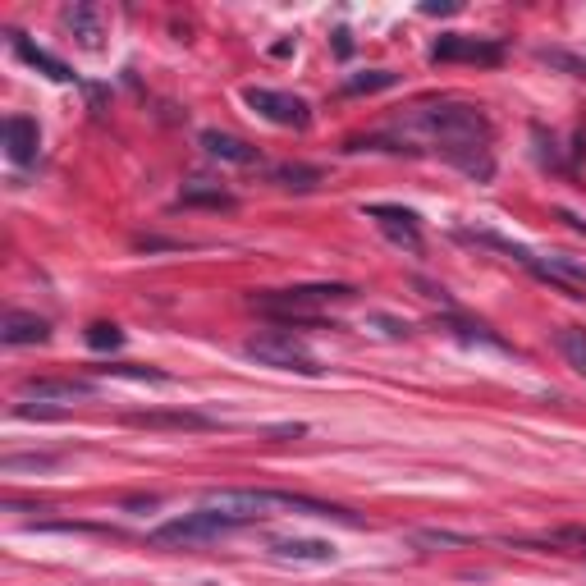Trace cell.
Returning a JSON list of instances; mask_svg holds the SVG:
<instances>
[{
    "label": "cell",
    "instance_id": "6da1fadb",
    "mask_svg": "<svg viewBox=\"0 0 586 586\" xmlns=\"http://www.w3.org/2000/svg\"><path fill=\"white\" fill-rule=\"evenodd\" d=\"M417 133H426L435 152L445 156L449 165H458L463 174L486 184L495 174V156H490V115L481 106H467V101H440V106L417 110L413 120Z\"/></svg>",
    "mask_w": 586,
    "mask_h": 586
},
{
    "label": "cell",
    "instance_id": "7a4b0ae2",
    "mask_svg": "<svg viewBox=\"0 0 586 586\" xmlns=\"http://www.w3.org/2000/svg\"><path fill=\"white\" fill-rule=\"evenodd\" d=\"M202 509L220 513L225 522L243 527V522H257V518H275V513H303V518H335L358 527V518L339 504H326L316 495H293V490H207L202 495Z\"/></svg>",
    "mask_w": 586,
    "mask_h": 586
},
{
    "label": "cell",
    "instance_id": "3957f363",
    "mask_svg": "<svg viewBox=\"0 0 586 586\" xmlns=\"http://www.w3.org/2000/svg\"><path fill=\"white\" fill-rule=\"evenodd\" d=\"M344 298H353V284H298V289L257 293L252 307L271 316L275 330H293V326H316V307L344 303Z\"/></svg>",
    "mask_w": 586,
    "mask_h": 586
},
{
    "label": "cell",
    "instance_id": "277c9868",
    "mask_svg": "<svg viewBox=\"0 0 586 586\" xmlns=\"http://www.w3.org/2000/svg\"><path fill=\"white\" fill-rule=\"evenodd\" d=\"M243 358H252L257 367H275V371H298V376H321L316 358L303 344L284 330H271V335H257L243 344Z\"/></svg>",
    "mask_w": 586,
    "mask_h": 586
},
{
    "label": "cell",
    "instance_id": "5b68a950",
    "mask_svg": "<svg viewBox=\"0 0 586 586\" xmlns=\"http://www.w3.org/2000/svg\"><path fill=\"white\" fill-rule=\"evenodd\" d=\"M225 532H234V522H225L220 513L202 509V513H184V518H170L152 532L156 545H202V541H220Z\"/></svg>",
    "mask_w": 586,
    "mask_h": 586
},
{
    "label": "cell",
    "instance_id": "8992f818",
    "mask_svg": "<svg viewBox=\"0 0 586 586\" xmlns=\"http://www.w3.org/2000/svg\"><path fill=\"white\" fill-rule=\"evenodd\" d=\"M252 110H257L261 120L280 124V129H307L312 124V106L303 97H293V92H275V87H248L243 92Z\"/></svg>",
    "mask_w": 586,
    "mask_h": 586
},
{
    "label": "cell",
    "instance_id": "52a82bcc",
    "mask_svg": "<svg viewBox=\"0 0 586 586\" xmlns=\"http://www.w3.org/2000/svg\"><path fill=\"white\" fill-rule=\"evenodd\" d=\"M431 60L435 65H504V46L495 37H463V33H445L440 42L431 46Z\"/></svg>",
    "mask_w": 586,
    "mask_h": 586
},
{
    "label": "cell",
    "instance_id": "ba28073f",
    "mask_svg": "<svg viewBox=\"0 0 586 586\" xmlns=\"http://www.w3.org/2000/svg\"><path fill=\"white\" fill-rule=\"evenodd\" d=\"M527 271L536 280H545L550 289L568 293V298H586V266L577 257H564V252H550V257H532Z\"/></svg>",
    "mask_w": 586,
    "mask_h": 586
},
{
    "label": "cell",
    "instance_id": "9c48e42d",
    "mask_svg": "<svg viewBox=\"0 0 586 586\" xmlns=\"http://www.w3.org/2000/svg\"><path fill=\"white\" fill-rule=\"evenodd\" d=\"M362 216L376 220V225L385 229L399 248L422 252V229H417V216L408 207H385V202H376V207H362Z\"/></svg>",
    "mask_w": 586,
    "mask_h": 586
},
{
    "label": "cell",
    "instance_id": "30bf717a",
    "mask_svg": "<svg viewBox=\"0 0 586 586\" xmlns=\"http://www.w3.org/2000/svg\"><path fill=\"white\" fill-rule=\"evenodd\" d=\"M129 426H147V431H207L211 417L188 413V408H147V413H129Z\"/></svg>",
    "mask_w": 586,
    "mask_h": 586
},
{
    "label": "cell",
    "instance_id": "8fae6325",
    "mask_svg": "<svg viewBox=\"0 0 586 586\" xmlns=\"http://www.w3.org/2000/svg\"><path fill=\"white\" fill-rule=\"evenodd\" d=\"M92 390H97V385H92V380H78V376H33L19 385L23 399H87Z\"/></svg>",
    "mask_w": 586,
    "mask_h": 586
},
{
    "label": "cell",
    "instance_id": "7c38bea8",
    "mask_svg": "<svg viewBox=\"0 0 586 586\" xmlns=\"http://www.w3.org/2000/svg\"><path fill=\"white\" fill-rule=\"evenodd\" d=\"M37 147H42L37 120H28V115H10V120H5V152H10V161L14 165H33Z\"/></svg>",
    "mask_w": 586,
    "mask_h": 586
},
{
    "label": "cell",
    "instance_id": "4fadbf2b",
    "mask_svg": "<svg viewBox=\"0 0 586 586\" xmlns=\"http://www.w3.org/2000/svg\"><path fill=\"white\" fill-rule=\"evenodd\" d=\"M202 147H207V156L229 161V165H257L261 161V152L252 142H243L239 133H225V129H202Z\"/></svg>",
    "mask_w": 586,
    "mask_h": 586
},
{
    "label": "cell",
    "instance_id": "5bb4252c",
    "mask_svg": "<svg viewBox=\"0 0 586 586\" xmlns=\"http://www.w3.org/2000/svg\"><path fill=\"white\" fill-rule=\"evenodd\" d=\"M0 339H5V344H14V348L46 344V339H51V326H46L37 312H5V316H0Z\"/></svg>",
    "mask_w": 586,
    "mask_h": 586
},
{
    "label": "cell",
    "instance_id": "9a60e30c",
    "mask_svg": "<svg viewBox=\"0 0 586 586\" xmlns=\"http://www.w3.org/2000/svg\"><path fill=\"white\" fill-rule=\"evenodd\" d=\"M275 559H298V564H335V545L330 541H307V536H284L271 541Z\"/></svg>",
    "mask_w": 586,
    "mask_h": 586
},
{
    "label": "cell",
    "instance_id": "2e32d148",
    "mask_svg": "<svg viewBox=\"0 0 586 586\" xmlns=\"http://www.w3.org/2000/svg\"><path fill=\"white\" fill-rule=\"evenodd\" d=\"M10 42H14V51H19V60L23 65H33V69H42L46 78H55V83H69L74 78V69L65 65V60H55L51 51H42V46H33L23 33H10Z\"/></svg>",
    "mask_w": 586,
    "mask_h": 586
},
{
    "label": "cell",
    "instance_id": "e0dca14e",
    "mask_svg": "<svg viewBox=\"0 0 586 586\" xmlns=\"http://www.w3.org/2000/svg\"><path fill=\"white\" fill-rule=\"evenodd\" d=\"M271 184L289 188V193H312V188L326 184V170L321 165H303V161H284L271 170Z\"/></svg>",
    "mask_w": 586,
    "mask_h": 586
},
{
    "label": "cell",
    "instance_id": "ac0fdd59",
    "mask_svg": "<svg viewBox=\"0 0 586 586\" xmlns=\"http://www.w3.org/2000/svg\"><path fill=\"white\" fill-rule=\"evenodd\" d=\"M179 202L184 207H234V193L229 188H220V184H211V179H193V184H184V193H179Z\"/></svg>",
    "mask_w": 586,
    "mask_h": 586
},
{
    "label": "cell",
    "instance_id": "d6986e66",
    "mask_svg": "<svg viewBox=\"0 0 586 586\" xmlns=\"http://www.w3.org/2000/svg\"><path fill=\"white\" fill-rule=\"evenodd\" d=\"M65 28L87 46V51H97V46H101V19H97V10H92V5H69V10H65Z\"/></svg>",
    "mask_w": 586,
    "mask_h": 586
},
{
    "label": "cell",
    "instance_id": "ffe728a7",
    "mask_svg": "<svg viewBox=\"0 0 586 586\" xmlns=\"http://www.w3.org/2000/svg\"><path fill=\"white\" fill-rule=\"evenodd\" d=\"M536 60L559 69V74H568V78H586V55H573V51H564V46H541Z\"/></svg>",
    "mask_w": 586,
    "mask_h": 586
},
{
    "label": "cell",
    "instance_id": "44dd1931",
    "mask_svg": "<svg viewBox=\"0 0 586 586\" xmlns=\"http://www.w3.org/2000/svg\"><path fill=\"white\" fill-rule=\"evenodd\" d=\"M394 83H399L394 69H367V74L344 78V92L348 97H362V92H385V87H394Z\"/></svg>",
    "mask_w": 586,
    "mask_h": 586
},
{
    "label": "cell",
    "instance_id": "7402d4cb",
    "mask_svg": "<svg viewBox=\"0 0 586 586\" xmlns=\"http://www.w3.org/2000/svg\"><path fill=\"white\" fill-rule=\"evenodd\" d=\"M559 353L568 358V367H573L577 376H586V330L582 326H564V330H559Z\"/></svg>",
    "mask_w": 586,
    "mask_h": 586
},
{
    "label": "cell",
    "instance_id": "603a6c76",
    "mask_svg": "<svg viewBox=\"0 0 586 586\" xmlns=\"http://www.w3.org/2000/svg\"><path fill=\"white\" fill-rule=\"evenodd\" d=\"M55 463H60L55 454H5L0 458V472H46Z\"/></svg>",
    "mask_w": 586,
    "mask_h": 586
},
{
    "label": "cell",
    "instance_id": "cb8c5ba5",
    "mask_svg": "<svg viewBox=\"0 0 586 586\" xmlns=\"http://www.w3.org/2000/svg\"><path fill=\"white\" fill-rule=\"evenodd\" d=\"M124 344V330L115 321H97V326H87V348H97V353H110V348Z\"/></svg>",
    "mask_w": 586,
    "mask_h": 586
},
{
    "label": "cell",
    "instance_id": "d4e9b609",
    "mask_svg": "<svg viewBox=\"0 0 586 586\" xmlns=\"http://www.w3.org/2000/svg\"><path fill=\"white\" fill-rule=\"evenodd\" d=\"M110 371V376H129V380H147V385H170V376L156 367H129V362H120V367H101Z\"/></svg>",
    "mask_w": 586,
    "mask_h": 586
},
{
    "label": "cell",
    "instance_id": "484cf974",
    "mask_svg": "<svg viewBox=\"0 0 586 586\" xmlns=\"http://www.w3.org/2000/svg\"><path fill=\"white\" fill-rule=\"evenodd\" d=\"M532 545H573V550H586V527H554L550 536H541Z\"/></svg>",
    "mask_w": 586,
    "mask_h": 586
},
{
    "label": "cell",
    "instance_id": "4316f807",
    "mask_svg": "<svg viewBox=\"0 0 586 586\" xmlns=\"http://www.w3.org/2000/svg\"><path fill=\"white\" fill-rule=\"evenodd\" d=\"M449 330H454L458 339H481V344H495V348H504V339H500V335H490L486 326H472V321H458V316H454V321H449Z\"/></svg>",
    "mask_w": 586,
    "mask_h": 586
},
{
    "label": "cell",
    "instance_id": "83f0119b",
    "mask_svg": "<svg viewBox=\"0 0 586 586\" xmlns=\"http://www.w3.org/2000/svg\"><path fill=\"white\" fill-rule=\"evenodd\" d=\"M413 545H472L463 532H413Z\"/></svg>",
    "mask_w": 586,
    "mask_h": 586
},
{
    "label": "cell",
    "instance_id": "f1b7e54d",
    "mask_svg": "<svg viewBox=\"0 0 586 586\" xmlns=\"http://www.w3.org/2000/svg\"><path fill=\"white\" fill-rule=\"evenodd\" d=\"M376 326H385V335H394V339L408 335V321H399V316H385V312L376 316Z\"/></svg>",
    "mask_w": 586,
    "mask_h": 586
},
{
    "label": "cell",
    "instance_id": "f546056e",
    "mask_svg": "<svg viewBox=\"0 0 586 586\" xmlns=\"http://www.w3.org/2000/svg\"><path fill=\"white\" fill-rule=\"evenodd\" d=\"M335 51L344 55V60H348V55H353V37H348L344 28H339V33H335Z\"/></svg>",
    "mask_w": 586,
    "mask_h": 586
},
{
    "label": "cell",
    "instance_id": "4dcf8cb0",
    "mask_svg": "<svg viewBox=\"0 0 586 586\" xmlns=\"http://www.w3.org/2000/svg\"><path fill=\"white\" fill-rule=\"evenodd\" d=\"M559 220H568V225H573L577 234H586V220H582V216H573V211H559Z\"/></svg>",
    "mask_w": 586,
    "mask_h": 586
},
{
    "label": "cell",
    "instance_id": "1f68e13d",
    "mask_svg": "<svg viewBox=\"0 0 586 586\" xmlns=\"http://www.w3.org/2000/svg\"><path fill=\"white\" fill-rule=\"evenodd\" d=\"M458 10V5H435V0H431V5H422V14H454Z\"/></svg>",
    "mask_w": 586,
    "mask_h": 586
}]
</instances>
